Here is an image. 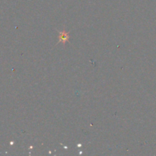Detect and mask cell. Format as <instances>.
<instances>
[{"label":"cell","mask_w":156,"mask_h":156,"mask_svg":"<svg viewBox=\"0 0 156 156\" xmlns=\"http://www.w3.org/2000/svg\"><path fill=\"white\" fill-rule=\"evenodd\" d=\"M69 33L66 32L65 30L62 32H59V42H62L63 44H65L66 41H69Z\"/></svg>","instance_id":"1"}]
</instances>
